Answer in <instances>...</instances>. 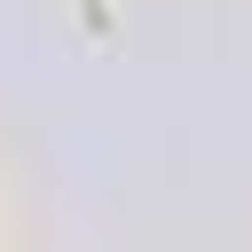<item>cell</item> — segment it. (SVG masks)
Here are the masks:
<instances>
[{"label":"cell","instance_id":"cell-1","mask_svg":"<svg viewBox=\"0 0 252 252\" xmlns=\"http://www.w3.org/2000/svg\"><path fill=\"white\" fill-rule=\"evenodd\" d=\"M79 8H87V24H94V32H102V0H79Z\"/></svg>","mask_w":252,"mask_h":252}]
</instances>
